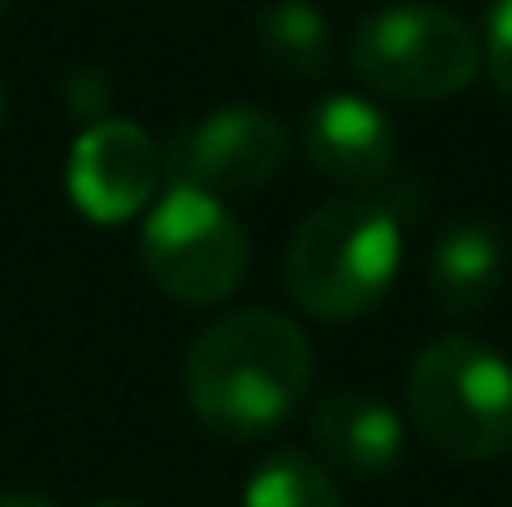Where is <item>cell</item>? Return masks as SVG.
Returning a JSON list of instances; mask_svg holds the SVG:
<instances>
[{
	"label": "cell",
	"instance_id": "1",
	"mask_svg": "<svg viewBox=\"0 0 512 507\" xmlns=\"http://www.w3.org/2000/svg\"><path fill=\"white\" fill-rule=\"evenodd\" d=\"M314 383V348L289 314L239 309L214 319L184 358V398L214 438H264L284 428Z\"/></svg>",
	"mask_w": 512,
	"mask_h": 507
},
{
	"label": "cell",
	"instance_id": "2",
	"mask_svg": "<svg viewBox=\"0 0 512 507\" xmlns=\"http://www.w3.org/2000/svg\"><path fill=\"white\" fill-rule=\"evenodd\" d=\"M403 264V224L373 194H339L319 204L284 249L289 299L319 319L348 324L373 314Z\"/></svg>",
	"mask_w": 512,
	"mask_h": 507
},
{
	"label": "cell",
	"instance_id": "3",
	"mask_svg": "<svg viewBox=\"0 0 512 507\" xmlns=\"http://www.w3.org/2000/svg\"><path fill=\"white\" fill-rule=\"evenodd\" d=\"M413 428L458 463L512 453V363L463 334L433 338L408 368Z\"/></svg>",
	"mask_w": 512,
	"mask_h": 507
},
{
	"label": "cell",
	"instance_id": "4",
	"mask_svg": "<svg viewBox=\"0 0 512 507\" xmlns=\"http://www.w3.org/2000/svg\"><path fill=\"white\" fill-rule=\"evenodd\" d=\"M140 264L160 294L209 309L244 284L249 234L219 194L174 179L170 189L155 194L140 224Z\"/></svg>",
	"mask_w": 512,
	"mask_h": 507
},
{
	"label": "cell",
	"instance_id": "5",
	"mask_svg": "<svg viewBox=\"0 0 512 507\" xmlns=\"http://www.w3.org/2000/svg\"><path fill=\"white\" fill-rule=\"evenodd\" d=\"M353 75L388 100H453L483 70L478 35L443 5H388L373 10L348 45Z\"/></svg>",
	"mask_w": 512,
	"mask_h": 507
},
{
	"label": "cell",
	"instance_id": "6",
	"mask_svg": "<svg viewBox=\"0 0 512 507\" xmlns=\"http://www.w3.org/2000/svg\"><path fill=\"white\" fill-rule=\"evenodd\" d=\"M289 165V130L254 110V105H224L189 125V135L174 145V179L199 184L209 194H254L279 169Z\"/></svg>",
	"mask_w": 512,
	"mask_h": 507
},
{
	"label": "cell",
	"instance_id": "7",
	"mask_svg": "<svg viewBox=\"0 0 512 507\" xmlns=\"http://www.w3.org/2000/svg\"><path fill=\"white\" fill-rule=\"evenodd\" d=\"M70 199L85 219L95 224H125L135 214H145L160 194V155L150 145V135L130 120H95L65 165Z\"/></svg>",
	"mask_w": 512,
	"mask_h": 507
},
{
	"label": "cell",
	"instance_id": "8",
	"mask_svg": "<svg viewBox=\"0 0 512 507\" xmlns=\"http://www.w3.org/2000/svg\"><path fill=\"white\" fill-rule=\"evenodd\" d=\"M304 160L329 184L368 194L398 165V130L363 95H324L304 115Z\"/></svg>",
	"mask_w": 512,
	"mask_h": 507
},
{
	"label": "cell",
	"instance_id": "9",
	"mask_svg": "<svg viewBox=\"0 0 512 507\" xmlns=\"http://www.w3.org/2000/svg\"><path fill=\"white\" fill-rule=\"evenodd\" d=\"M309 428H314L324 463L348 473V478H383L403 458V418L373 393L319 398Z\"/></svg>",
	"mask_w": 512,
	"mask_h": 507
},
{
	"label": "cell",
	"instance_id": "10",
	"mask_svg": "<svg viewBox=\"0 0 512 507\" xmlns=\"http://www.w3.org/2000/svg\"><path fill=\"white\" fill-rule=\"evenodd\" d=\"M508 279V244L493 224L483 219H458L448 224L433 249H428V269H423V284L433 294V304L443 314H483L498 289Z\"/></svg>",
	"mask_w": 512,
	"mask_h": 507
},
{
	"label": "cell",
	"instance_id": "11",
	"mask_svg": "<svg viewBox=\"0 0 512 507\" xmlns=\"http://www.w3.org/2000/svg\"><path fill=\"white\" fill-rule=\"evenodd\" d=\"M259 50L284 80H319L334 65V30L314 0H274L259 10Z\"/></svg>",
	"mask_w": 512,
	"mask_h": 507
},
{
	"label": "cell",
	"instance_id": "12",
	"mask_svg": "<svg viewBox=\"0 0 512 507\" xmlns=\"http://www.w3.org/2000/svg\"><path fill=\"white\" fill-rule=\"evenodd\" d=\"M244 507H343V498L324 463L284 448L254 468V478L244 488Z\"/></svg>",
	"mask_w": 512,
	"mask_h": 507
},
{
	"label": "cell",
	"instance_id": "13",
	"mask_svg": "<svg viewBox=\"0 0 512 507\" xmlns=\"http://www.w3.org/2000/svg\"><path fill=\"white\" fill-rule=\"evenodd\" d=\"M483 70L498 85V95L512 105V0H498L488 15V45H483Z\"/></svg>",
	"mask_w": 512,
	"mask_h": 507
},
{
	"label": "cell",
	"instance_id": "14",
	"mask_svg": "<svg viewBox=\"0 0 512 507\" xmlns=\"http://www.w3.org/2000/svg\"><path fill=\"white\" fill-rule=\"evenodd\" d=\"M110 80L105 75H95V70H75L70 80H65V105L80 115V120H105V110H110Z\"/></svg>",
	"mask_w": 512,
	"mask_h": 507
},
{
	"label": "cell",
	"instance_id": "15",
	"mask_svg": "<svg viewBox=\"0 0 512 507\" xmlns=\"http://www.w3.org/2000/svg\"><path fill=\"white\" fill-rule=\"evenodd\" d=\"M0 507H55V503L35 498V493H0Z\"/></svg>",
	"mask_w": 512,
	"mask_h": 507
},
{
	"label": "cell",
	"instance_id": "16",
	"mask_svg": "<svg viewBox=\"0 0 512 507\" xmlns=\"http://www.w3.org/2000/svg\"><path fill=\"white\" fill-rule=\"evenodd\" d=\"M95 507H140V503H130V498H105V503H95Z\"/></svg>",
	"mask_w": 512,
	"mask_h": 507
},
{
	"label": "cell",
	"instance_id": "17",
	"mask_svg": "<svg viewBox=\"0 0 512 507\" xmlns=\"http://www.w3.org/2000/svg\"><path fill=\"white\" fill-rule=\"evenodd\" d=\"M0 120H5V90H0Z\"/></svg>",
	"mask_w": 512,
	"mask_h": 507
},
{
	"label": "cell",
	"instance_id": "18",
	"mask_svg": "<svg viewBox=\"0 0 512 507\" xmlns=\"http://www.w3.org/2000/svg\"><path fill=\"white\" fill-rule=\"evenodd\" d=\"M5 10H10V0H0V20H5Z\"/></svg>",
	"mask_w": 512,
	"mask_h": 507
}]
</instances>
